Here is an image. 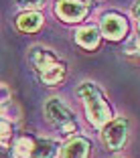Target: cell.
<instances>
[{"instance_id": "cell-1", "label": "cell", "mask_w": 140, "mask_h": 158, "mask_svg": "<svg viewBox=\"0 0 140 158\" xmlns=\"http://www.w3.org/2000/svg\"><path fill=\"white\" fill-rule=\"evenodd\" d=\"M31 61L37 67V71L41 73V81L45 85H57L65 79V63L47 47H33L31 49Z\"/></svg>"}, {"instance_id": "cell-2", "label": "cell", "mask_w": 140, "mask_h": 158, "mask_svg": "<svg viewBox=\"0 0 140 158\" xmlns=\"http://www.w3.org/2000/svg\"><path fill=\"white\" fill-rule=\"evenodd\" d=\"M77 95H79V99L85 106V116H87V120L91 122L95 128H104V126L110 122V118H112V110L104 102L100 87L93 85V83H81L79 89H77Z\"/></svg>"}, {"instance_id": "cell-3", "label": "cell", "mask_w": 140, "mask_h": 158, "mask_svg": "<svg viewBox=\"0 0 140 158\" xmlns=\"http://www.w3.org/2000/svg\"><path fill=\"white\" fill-rule=\"evenodd\" d=\"M45 116L53 126H57L63 134H71L77 130V120L75 114L61 99H49L45 106Z\"/></svg>"}, {"instance_id": "cell-4", "label": "cell", "mask_w": 140, "mask_h": 158, "mask_svg": "<svg viewBox=\"0 0 140 158\" xmlns=\"http://www.w3.org/2000/svg\"><path fill=\"white\" fill-rule=\"evenodd\" d=\"M104 144L108 146L110 150H118L126 144V138H128V122L124 118H116V120L108 122L104 126Z\"/></svg>"}, {"instance_id": "cell-5", "label": "cell", "mask_w": 140, "mask_h": 158, "mask_svg": "<svg viewBox=\"0 0 140 158\" xmlns=\"http://www.w3.org/2000/svg\"><path fill=\"white\" fill-rule=\"evenodd\" d=\"M55 14L63 23H79L87 16V6L81 0H57Z\"/></svg>"}, {"instance_id": "cell-6", "label": "cell", "mask_w": 140, "mask_h": 158, "mask_svg": "<svg viewBox=\"0 0 140 158\" xmlns=\"http://www.w3.org/2000/svg\"><path fill=\"white\" fill-rule=\"evenodd\" d=\"M100 31H102V35L106 39H110V41H120V39H124V35H126V31H128V23H126L124 16L110 12V14H104L102 16Z\"/></svg>"}, {"instance_id": "cell-7", "label": "cell", "mask_w": 140, "mask_h": 158, "mask_svg": "<svg viewBox=\"0 0 140 158\" xmlns=\"http://www.w3.org/2000/svg\"><path fill=\"white\" fill-rule=\"evenodd\" d=\"M89 154V142L81 136L69 138L61 150V158H87Z\"/></svg>"}, {"instance_id": "cell-8", "label": "cell", "mask_w": 140, "mask_h": 158, "mask_svg": "<svg viewBox=\"0 0 140 158\" xmlns=\"http://www.w3.org/2000/svg\"><path fill=\"white\" fill-rule=\"evenodd\" d=\"M43 24V16L35 10H24L23 14L16 16V27L23 33H37Z\"/></svg>"}, {"instance_id": "cell-9", "label": "cell", "mask_w": 140, "mask_h": 158, "mask_svg": "<svg viewBox=\"0 0 140 158\" xmlns=\"http://www.w3.org/2000/svg\"><path fill=\"white\" fill-rule=\"evenodd\" d=\"M100 35H102V31L95 28L93 24L91 27H81L75 33V41H77L79 47H83V49H95L100 45Z\"/></svg>"}, {"instance_id": "cell-10", "label": "cell", "mask_w": 140, "mask_h": 158, "mask_svg": "<svg viewBox=\"0 0 140 158\" xmlns=\"http://www.w3.org/2000/svg\"><path fill=\"white\" fill-rule=\"evenodd\" d=\"M57 142L51 138H41L35 140V150H33V158H53L57 154Z\"/></svg>"}, {"instance_id": "cell-11", "label": "cell", "mask_w": 140, "mask_h": 158, "mask_svg": "<svg viewBox=\"0 0 140 158\" xmlns=\"http://www.w3.org/2000/svg\"><path fill=\"white\" fill-rule=\"evenodd\" d=\"M33 150H35V140L20 138L12 146V156L14 158H33Z\"/></svg>"}, {"instance_id": "cell-12", "label": "cell", "mask_w": 140, "mask_h": 158, "mask_svg": "<svg viewBox=\"0 0 140 158\" xmlns=\"http://www.w3.org/2000/svg\"><path fill=\"white\" fill-rule=\"evenodd\" d=\"M16 4L23 6V8H35V6L45 4V0H16Z\"/></svg>"}, {"instance_id": "cell-13", "label": "cell", "mask_w": 140, "mask_h": 158, "mask_svg": "<svg viewBox=\"0 0 140 158\" xmlns=\"http://www.w3.org/2000/svg\"><path fill=\"white\" fill-rule=\"evenodd\" d=\"M12 132V128L8 126V122L2 120V146H8V136Z\"/></svg>"}, {"instance_id": "cell-14", "label": "cell", "mask_w": 140, "mask_h": 158, "mask_svg": "<svg viewBox=\"0 0 140 158\" xmlns=\"http://www.w3.org/2000/svg\"><path fill=\"white\" fill-rule=\"evenodd\" d=\"M6 102H8V85L2 83V106H6Z\"/></svg>"}, {"instance_id": "cell-15", "label": "cell", "mask_w": 140, "mask_h": 158, "mask_svg": "<svg viewBox=\"0 0 140 158\" xmlns=\"http://www.w3.org/2000/svg\"><path fill=\"white\" fill-rule=\"evenodd\" d=\"M132 14L140 20V0H136V2H134V6H132Z\"/></svg>"}, {"instance_id": "cell-16", "label": "cell", "mask_w": 140, "mask_h": 158, "mask_svg": "<svg viewBox=\"0 0 140 158\" xmlns=\"http://www.w3.org/2000/svg\"><path fill=\"white\" fill-rule=\"evenodd\" d=\"M136 39H138V43H140V20H138V24H136Z\"/></svg>"}]
</instances>
